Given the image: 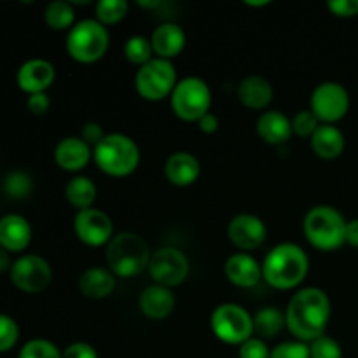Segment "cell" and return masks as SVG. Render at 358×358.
Returning <instances> with one entry per match:
<instances>
[{
    "label": "cell",
    "instance_id": "6da1fadb",
    "mask_svg": "<svg viewBox=\"0 0 358 358\" xmlns=\"http://www.w3.org/2000/svg\"><path fill=\"white\" fill-rule=\"evenodd\" d=\"M332 315L327 294L318 287H306L292 296L285 310L287 329L301 343H313L325 336Z\"/></svg>",
    "mask_w": 358,
    "mask_h": 358
},
{
    "label": "cell",
    "instance_id": "7a4b0ae2",
    "mask_svg": "<svg viewBox=\"0 0 358 358\" xmlns=\"http://www.w3.org/2000/svg\"><path fill=\"white\" fill-rule=\"evenodd\" d=\"M262 280L276 290H292L306 280L310 257L297 243H280L262 261Z\"/></svg>",
    "mask_w": 358,
    "mask_h": 358
},
{
    "label": "cell",
    "instance_id": "3957f363",
    "mask_svg": "<svg viewBox=\"0 0 358 358\" xmlns=\"http://www.w3.org/2000/svg\"><path fill=\"white\" fill-rule=\"evenodd\" d=\"M150 252L147 241L133 231L114 234L110 243L105 247V262L115 278H133L149 269Z\"/></svg>",
    "mask_w": 358,
    "mask_h": 358
},
{
    "label": "cell",
    "instance_id": "277c9868",
    "mask_svg": "<svg viewBox=\"0 0 358 358\" xmlns=\"http://www.w3.org/2000/svg\"><path fill=\"white\" fill-rule=\"evenodd\" d=\"M142 152L131 136L124 133H107L93 149V161L100 171L114 178L131 175L138 168Z\"/></svg>",
    "mask_w": 358,
    "mask_h": 358
},
{
    "label": "cell",
    "instance_id": "5b68a950",
    "mask_svg": "<svg viewBox=\"0 0 358 358\" xmlns=\"http://www.w3.org/2000/svg\"><path fill=\"white\" fill-rule=\"evenodd\" d=\"M348 220L338 208L317 205L308 210L303 220V231L313 248L320 252H334L346 243Z\"/></svg>",
    "mask_w": 358,
    "mask_h": 358
},
{
    "label": "cell",
    "instance_id": "8992f818",
    "mask_svg": "<svg viewBox=\"0 0 358 358\" xmlns=\"http://www.w3.org/2000/svg\"><path fill=\"white\" fill-rule=\"evenodd\" d=\"M110 44L108 28L103 27L94 17L77 21L66 35V52L72 59L83 65H91L98 62L107 52Z\"/></svg>",
    "mask_w": 358,
    "mask_h": 358
},
{
    "label": "cell",
    "instance_id": "52a82bcc",
    "mask_svg": "<svg viewBox=\"0 0 358 358\" xmlns=\"http://www.w3.org/2000/svg\"><path fill=\"white\" fill-rule=\"evenodd\" d=\"M170 103L178 119L185 122H198L212 107V90L201 77H184L175 86Z\"/></svg>",
    "mask_w": 358,
    "mask_h": 358
},
{
    "label": "cell",
    "instance_id": "ba28073f",
    "mask_svg": "<svg viewBox=\"0 0 358 358\" xmlns=\"http://www.w3.org/2000/svg\"><path fill=\"white\" fill-rule=\"evenodd\" d=\"M210 329L224 345L241 346L254 338V315L236 303L219 304L210 317Z\"/></svg>",
    "mask_w": 358,
    "mask_h": 358
},
{
    "label": "cell",
    "instance_id": "9c48e42d",
    "mask_svg": "<svg viewBox=\"0 0 358 358\" xmlns=\"http://www.w3.org/2000/svg\"><path fill=\"white\" fill-rule=\"evenodd\" d=\"M178 83L177 70L170 59L156 58L142 65L135 76V90L143 100L163 101L171 96Z\"/></svg>",
    "mask_w": 358,
    "mask_h": 358
},
{
    "label": "cell",
    "instance_id": "30bf717a",
    "mask_svg": "<svg viewBox=\"0 0 358 358\" xmlns=\"http://www.w3.org/2000/svg\"><path fill=\"white\" fill-rule=\"evenodd\" d=\"M310 110L322 124H336L350 110V93L343 84L325 80L311 93Z\"/></svg>",
    "mask_w": 358,
    "mask_h": 358
},
{
    "label": "cell",
    "instance_id": "8fae6325",
    "mask_svg": "<svg viewBox=\"0 0 358 358\" xmlns=\"http://www.w3.org/2000/svg\"><path fill=\"white\" fill-rule=\"evenodd\" d=\"M189 269H191V264H189L187 255L180 248L175 247L157 248L156 252H152L149 262V273L154 283L168 287V289L182 285L187 280Z\"/></svg>",
    "mask_w": 358,
    "mask_h": 358
},
{
    "label": "cell",
    "instance_id": "7c38bea8",
    "mask_svg": "<svg viewBox=\"0 0 358 358\" xmlns=\"http://www.w3.org/2000/svg\"><path fill=\"white\" fill-rule=\"evenodd\" d=\"M52 269L44 257L35 254L21 255L10 266V282L27 294H38L49 287Z\"/></svg>",
    "mask_w": 358,
    "mask_h": 358
},
{
    "label": "cell",
    "instance_id": "4fadbf2b",
    "mask_svg": "<svg viewBox=\"0 0 358 358\" xmlns=\"http://www.w3.org/2000/svg\"><path fill=\"white\" fill-rule=\"evenodd\" d=\"M73 233L86 247H107L114 238V222L107 212L94 206L79 210L73 217Z\"/></svg>",
    "mask_w": 358,
    "mask_h": 358
},
{
    "label": "cell",
    "instance_id": "5bb4252c",
    "mask_svg": "<svg viewBox=\"0 0 358 358\" xmlns=\"http://www.w3.org/2000/svg\"><path fill=\"white\" fill-rule=\"evenodd\" d=\"M229 241L241 252H250L261 247L268 238V227L259 215L238 213L227 226Z\"/></svg>",
    "mask_w": 358,
    "mask_h": 358
},
{
    "label": "cell",
    "instance_id": "9a60e30c",
    "mask_svg": "<svg viewBox=\"0 0 358 358\" xmlns=\"http://www.w3.org/2000/svg\"><path fill=\"white\" fill-rule=\"evenodd\" d=\"M56 79V69L51 62L42 58H31L24 62L17 70V86L30 94L45 93Z\"/></svg>",
    "mask_w": 358,
    "mask_h": 358
},
{
    "label": "cell",
    "instance_id": "2e32d148",
    "mask_svg": "<svg viewBox=\"0 0 358 358\" xmlns=\"http://www.w3.org/2000/svg\"><path fill=\"white\" fill-rule=\"evenodd\" d=\"M224 273L229 283L238 289H252L262 280V266L248 252L229 255L224 264Z\"/></svg>",
    "mask_w": 358,
    "mask_h": 358
},
{
    "label": "cell",
    "instance_id": "e0dca14e",
    "mask_svg": "<svg viewBox=\"0 0 358 358\" xmlns=\"http://www.w3.org/2000/svg\"><path fill=\"white\" fill-rule=\"evenodd\" d=\"M93 159V149L80 136H65L55 147V161L63 171L79 173Z\"/></svg>",
    "mask_w": 358,
    "mask_h": 358
},
{
    "label": "cell",
    "instance_id": "ac0fdd59",
    "mask_svg": "<svg viewBox=\"0 0 358 358\" xmlns=\"http://www.w3.org/2000/svg\"><path fill=\"white\" fill-rule=\"evenodd\" d=\"M175 306H177V297L173 290L157 283L145 287L138 297L140 311L149 320H164L173 313Z\"/></svg>",
    "mask_w": 358,
    "mask_h": 358
},
{
    "label": "cell",
    "instance_id": "d6986e66",
    "mask_svg": "<svg viewBox=\"0 0 358 358\" xmlns=\"http://www.w3.org/2000/svg\"><path fill=\"white\" fill-rule=\"evenodd\" d=\"M199 173H201L199 159L187 150L170 154L164 163V177L171 185H177V187H189V185L196 184Z\"/></svg>",
    "mask_w": 358,
    "mask_h": 358
},
{
    "label": "cell",
    "instance_id": "ffe728a7",
    "mask_svg": "<svg viewBox=\"0 0 358 358\" xmlns=\"http://www.w3.org/2000/svg\"><path fill=\"white\" fill-rule=\"evenodd\" d=\"M185 42H187V37H185L184 28L177 23H168V21L154 28L152 35H150L154 56L170 59V62L184 51Z\"/></svg>",
    "mask_w": 358,
    "mask_h": 358
},
{
    "label": "cell",
    "instance_id": "44dd1931",
    "mask_svg": "<svg viewBox=\"0 0 358 358\" xmlns=\"http://www.w3.org/2000/svg\"><path fill=\"white\" fill-rule=\"evenodd\" d=\"M259 138L268 145H283L292 136V119L280 110H264L257 119Z\"/></svg>",
    "mask_w": 358,
    "mask_h": 358
},
{
    "label": "cell",
    "instance_id": "7402d4cb",
    "mask_svg": "<svg viewBox=\"0 0 358 358\" xmlns=\"http://www.w3.org/2000/svg\"><path fill=\"white\" fill-rule=\"evenodd\" d=\"M115 280L107 266H91L79 276V292L87 299H105L115 290Z\"/></svg>",
    "mask_w": 358,
    "mask_h": 358
},
{
    "label": "cell",
    "instance_id": "603a6c76",
    "mask_svg": "<svg viewBox=\"0 0 358 358\" xmlns=\"http://www.w3.org/2000/svg\"><path fill=\"white\" fill-rule=\"evenodd\" d=\"M30 241L31 226L23 215L9 213L0 219V247L7 252H23Z\"/></svg>",
    "mask_w": 358,
    "mask_h": 358
},
{
    "label": "cell",
    "instance_id": "cb8c5ba5",
    "mask_svg": "<svg viewBox=\"0 0 358 358\" xmlns=\"http://www.w3.org/2000/svg\"><path fill=\"white\" fill-rule=\"evenodd\" d=\"M238 100L250 110H266L275 96L271 83L262 76H248L238 84Z\"/></svg>",
    "mask_w": 358,
    "mask_h": 358
},
{
    "label": "cell",
    "instance_id": "d4e9b609",
    "mask_svg": "<svg viewBox=\"0 0 358 358\" xmlns=\"http://www.w3.org/2000/svg\"><path fill=\"white\" fill-rule=\"evenodd\" d=\"M311 149L320 159H338L346 147V138L336 124H320L310 138Z\"/></svg>",
    "mask_w": 358,
    "mask_h": 358
},
{
    "label": "cell",
    "instance_id": "484cf974",
    "mask_svg": "<svg viewBox=\"0 0 358 358\" xmlns=\"http://www.w3.org/2000/svg\"><path fill=\"white\" fill-rule=\"evenodd\" d=\"M98 196V189L94 185V182L91 180L90 177L86 175H76L69 180L65 187V198L73 208L79 210H86V208H93L94 201H96Z\"/></svg>",
    "mask_w": 358,
    "mask_h": 358
},
{
    "label": "cell",
    "instance_id": "4316f807",
    "mask_svg": "<svg viewBox=\"0 0 358 358\" xmlns=\"http://www.w3.org/2000/svg\"><path fill=\"white\" fill-rule=\"evenodd\" d=\"M283 329H287L285 311L278 310L276 306L261 308L254 315V336L264 341L276 338Z\"/></svg>",
    "mask_w": 358,
    "mask_h": 358
},
{
    "label": "cell",
    "instance_id": "83f0119b",
    "mask_svg": "<svg viewBox=\"0 0 358 358\" xmlns=\"http://www.w3.org/2000/svg\"><path fill=\"white\" fill-rule=\"evenodd\" d=\"M44 20L51 30H70L76 24V9L72 2L66 0H52L44 10Z\"/></svg>",
    "mask_w": 358,
    "mask_h": 358
},
{
    "label": "cell",
    "instance_id": "f1b7e54d",
    "mask_svg": "<svg viewBox=\"0 0 358 358\" xmlns=\"http://www.w3.org/2000/svg\"><path fill=\"white\" fill-rule=\"evenodd\" d=\"M122 52H124V58L128 59L129 63H133V65H138V69L154 58L150 38L143 37V35H131V37L124 42Z\"/></svg>",
    "mask_w": 358,
    "mask_h": 358
},
{
    "label": "cell",
    "instance_id": "f546056e",
    "mask_svg": "<svg viewBox=\"0 0 358 358\" xmlns=\"http://www.w3.org/2000/svg\"><path fill=\"white\" fill-rule=\"evenodd\" d=\"M128 9L129 6L126 0H100L94 6V20L100 21L103 27H112L124 20Z\"/></svg>",
    "mask_w": 358,
    "mask_h": 358
},
{
    "label": "cell",
    "instance_id": "4dcf8cb0",
    "mask_svg": "<svg viewBox=\"0 0 358 358\" xmlns=\"http://www.w3.org/2000/svg\"><path fill=\"white\" fill-rule=\"evenodd\" d=\"M3 191L9 198L24 199L34 191V182H31L30 175L24 173V171H13V173L7 175L6 182H3Z\"/></svg>",
    "mask_w": 358,
    "mask_h": 358
},
{
    "label": "cell",
    "instance_id": "1f68e13d",
    "mask_svg": "<svg viewBox=\"0 0 358 358\" xmlns=\"http://www.w3.org/2000/svg\"><path fill=\"white\" fill-rule=\"evenodd\" d=\"M17 358H62V352L48 339H30L20 350Z\"/></svg>",
    "mask_w": 358,
    "mask_h": 358
},
{
    "label": "cell",
    "instance_id": "d6a6232c",
    "mask_svg": "<svg viewBox=\"0 0 358 358\" xmlns=\"http://www.w3.org/2000/svg\"><path fill=\"white\" fill-rule=\"evenodd\" d=\"M320 124L322 122L318 121V117L310 108L308 110H299L292 117V131L297 136H301V138H311Z\"/></svg>",
    "mask_w": 358,
    "mask_h": 358
},
{
    "label": "cell",
    "instance_id": "836d02e7",
    "mask_svg": "<svg viewBox=\"0 0 358 358\" xmlns=\"http://www.w3.org/2000/svg\"><path fill=\"white\" fill-rule=\"evenodd\" d=\"M20 339V327L9 315L0 313V353H6L16 346Z\"/></svg>",
    "mask_w": 358,
    "mask_h": 358
},
{
    "label": "cell",
    "instance_id": "e575fe53",
    "mask_svg": "<svg viewBox=\"0 0 358 358\" xmlns=\"http://www.w3.org/2000/svg\"><path fill=\"white\" fill-rule=\"evenodd\" d=\"M310 358H343L341 345L329 336H322L310 343Z\"/></svg>",
    "mask_w": 358,
    "mask_h": 358
},
{
    "label": "cell",
    "instance_id": "d590c367",
    "mask_svg": "<svg viewBox=\"0 0 358 358\" xmlns=\"http://www.w3.org/2000/svg\"><path fill=\"white\" fill-rule=\"evenodd\" d=\"M269 358H310V345L297 341V339L280 343L271 350Z\"/></svg>",
    "mask_w": 358,
    "mask_h": 358
},
{
    "label": "cell",
    "instance_id": "8d00e7d4",
    "mask_svg": "<svg viewBox=\"0 0 358 358\" xmlns=\"http://www.w3.org/2000/svg\"><path fill=\"white\" fill-rule=\"evenodd\" d=\"M269 355H271V350L268 348L264 339L257 338V336L245 341L238 350L240 358H269Z\"/></svg>",
    "mask_w": 358,
    "mask_h": 358
},
{
    "label": "cell",
    "instance_id": "74e56055",
    "mask_svg": "<svg viewBox=\"0 0 358 358\" xmlns=\"http://www.w3.org/2000/svg\"><path fill=\"white\" fill-rule=\"evenodd\" d=\"M105 135H107V133L103 131L101 124H98V122H94V121H90V122H86V124H83L79 136L87 143V145L91 147V149H94V147H96L98 143L105 138Z\"/></svg>",
    "mask_w": 358,
    "mask_h": 358
},
{
    "label": "cell",
    "instance_id": "f35d334b",
    "mask_svg": "<svg viewBox=\"0 0 358 358\" xmlns=\"http://www.w3.org/2000/svg\"><path fill=\"white\" fill-rule=\"evenodd\" d=\"M327 9L338 17H353L358 14V0H329Z\"/></svg>",
    "mask_w": 358,
    "mask_h": 358
},
{
    "label": "cell",
    "instance_id": "ab89813d",
    "mask_svg": "<svg viewBox=\"0 0 358 358\" xmlns=\"http://www.w3.org/2000/svg\"><path fill=\"white\" fill-rule=\"evenodd\" d=\"M62 358H98V352L90 343H72L62 352Z\"/></svg>",
    "mask_w": 358,
    "mask_h": 358
},
{
    "label": "cell",
    "instance_id": "60d3db41",
    "mask_svg": "<svg viewBox=\"0 0 358 358\" xmlns=\"http://www.w3.org/2000/svg\"><path fill=\"white\" fill-rule=\"evenodd\" d=\"M27 107L34 115H44L51 107V100H49L48 93L30 94L27 100Z\"/></svg>",
    "mask_w": 358,
    "mask_h": 358
},
{
    "label": "cell",
    "instance_id": "b9f144b4",
    "mask_svg": "<svg viewBox=\"0 0 358 358\" xmlns=\"http://www.w3.org/2000/svg\"><path fill=\"white\" fill-rule=\"evenodd\" d=\"M219 126H220L219 117H217V115L213 114V112H208V114H205L198 121V128L201 129V131L205 133V135H213V133H215L217 129H219Z\"/></svg>",
    "mask_w": 358,
    "mask_h": 358
},
{
    "label": "cell",
    "instance_id": "7bdbcfd3",
    "mask_svg": "<svg viewBox=\"0 0 358 358\" xmlns=\"http://www.w3.org/2000/svg\"><path fill=\"white\" fill-rule=\"evenodd\" d=\"M346 243L358 248V219L348 220L346 224Z\"/></svg>",
    "mask_w": 358,
    "mask_h": 358
},
{
    "label": "cell",
    "instance_id": "ee69618b",
    "mask_svg": "<svg viewBox=\"0 0 358 358\" xmlns=\"http://www.w3.org/2000/svg\"><path fill=\"white\" fill-rule=\"evenodd\" d=\"M10 257H9V252L6 250V248L0 247V273L7 271V269H10Z\"/></svg>",
    "mask_w": 358,
    "mask_h": 358
},
{
    "label": "cell",
    "instance_id": "f6af8a7d",
    "mask_svg": "<svg viewBox=\"0 0 358 358\" xmlns=\"http://www.w3.org/2000/svg\"><path fill=\"white\" fill-rule=\"evenodd\" d=\"M268 0H261V2H252V0H247V2H245V6H248V7H264V6H268Z\"/></svg>",
    "mask_w": 358,
    "mask_h": 358
}]
</instances>
